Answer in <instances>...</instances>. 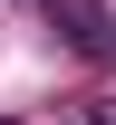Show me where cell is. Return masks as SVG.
Instances as JSON below:
<instances>
[{
  "label": "cell",
  "mask_w": 116,
  "mask_h": 125,
  "mask_svg": "<svg viewBox=\"0 0 116 125\" xmlns=\"http://www.w3.org/2000/svg\"><path fill=\"white\" fill-rule=\"evenodd\" d=\"M87 125H116V96H106V106H87Z\"/></svg>",
  "instance_id": "cell-1"
}]
</instances>
